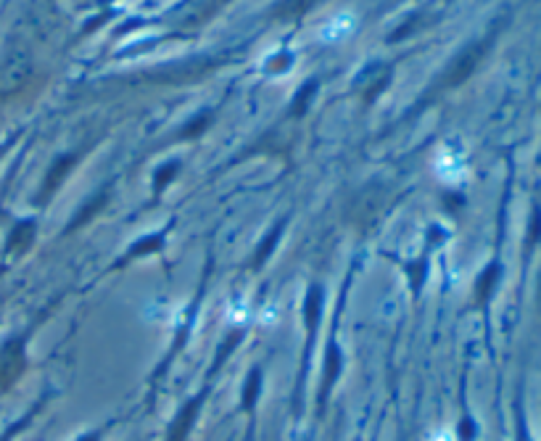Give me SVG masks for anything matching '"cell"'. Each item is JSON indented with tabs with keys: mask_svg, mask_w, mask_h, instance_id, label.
<instances>
[{
	"mask_svg": "<svg viewBox=\"0 0 541 441\" xmlns=\"http://www.w3.org/2000/svg\"><path fill=\"white\" fill-rule=\"evenodd\" d=\"M19 367H22V352H19V346H8L6 352H0V383L11 381L13 375L19 373Z\"/></svg>",
	"mask_w": 541,
	"mask_h": 441,
	"instance_id": "2",
	"label": "cell"
},
{
	"mask_svg": "<svg viewBox=\"0 0 541 441\" xmlns=\"http://www.w3.org/2000/svg\"><path fill=\"white\" fill-rule=\"evenodd\" d=\"M483 51H486V45H473V48H470L462 58H457V64H455V69H452V77H449V82H459V79H465L467 74L476 69L478 61H481Z\"/></svg>",
	"mask_w": 541,
	"mask_h": 441,
	"instance_id": "1",
	"label": "cell"
},
{
	"mask_svg": "<svg viewBox=\"0 0 541 441\" xmlns=\"http://www.w3.org/2000/svg\"><path fill=\"white\" fill-rule=\"evenodd\" d=\"M30 238H32V225H19L16 228V232L11 235V251H24V246L30 243Z\"/></svg>",
	"mask_w": 541,
	"mask_h": 441,
	"instance_id": "3",
	"label": "cell"
}]
</instances>
